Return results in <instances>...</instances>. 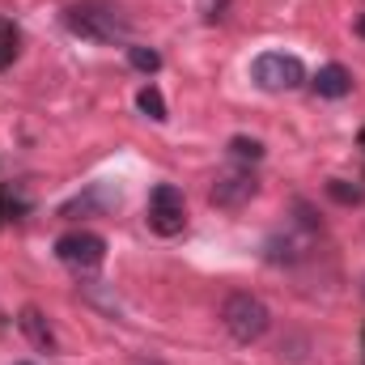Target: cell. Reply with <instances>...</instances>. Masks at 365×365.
<instances>
[{
	"label": "cell",
	"mask_w": 365,
	"mask_h": 365,
	"mask_svg": "<svg viewBox=\"0 0 365 365\" xmlns=\"http://www.w3.org/2000/svg\"><path fill=\"white\" fill-rule=\"evenodd\" d=\"M255 187L259 182L251 179L247 170H230V175H221V179L212 182V204L217 208H242L255 195Z\"/></svg>",
	"instance_id": "cell-6"
},
{
	"label": "cell",
	"mask_w": 365,
	"mask_h": 365,
	"mask_svg": "<svg viewBox=\"0 0 365 365\" xmlns=\"http://www.w3.org/2000/svg\"><path fill=\"white\" fill-rule=\"evenodd\" d=\"M128 60H132L140 73H158V68H162V56L149 51V47H128Z\"/></svg>",
	"instance_id": "cell-11"
},
{
	"label": "cell",
	"mask_w": 365,
	"mask_h": 365,
	"mask_svg": "<svg viewBox=\"0 0 365 365\" xmlns=\"http://www.w3.org/2000/svg\"><path fill=\"white\" fill-rule=\"evenodd\" d=\"M56 255L68 264V268H77V272H93V268H102V259H106V242L90 234V230H73V234H64L60 242H56Z\"/></svg>",
	"instance_id": "cell-4"
},
{
	"label": "cell",
	"mask_w": 365,
	"mask_h": 365,
	"mask_svg": "<svg viewBox=\"0 0 365 365\" xmlns=\"http://www.w3.org/2000/svg\"><path fill=\"white\" fill-rule=\"evenodd\" d=\"M13 56H17V26L0 17V68L13 64Z\"/></svg>",
	"instance_id": "cell-10"
},
{
	"label": "cell",
	"mask_w": 365,
	"mask_h": 365,
	"mask_svg": "<svg viewBox=\"0 0 365 365\" xmlns=\"http://www.w3.org/2000/svg\"><path fill=\"white\" fill-rule=\"evenodd\" d=\"M357 34L365 38V17H357Z\"/></svg>",
	"instance_id": "cell-13"
},
{
	"label": "cell",
	"mask_w": 365,
	"mask_h": 365,
	"mask_svg": "<svg viewBox=\"0 0 365 365\" xmlns=\"http://www.w3.org/2000/svg\"><path fill=\"white\" fill-rule=\"evenodd\" d=\"M64 21H68V30H73V34L93 38V43H115V38H123V21H119L110 9L77 4V9H68V13H64Z\"/></svg>",
	"instance_id": "cell-2"
},
{
	"label": "cell",
	"mask_w": 365,
	"mask_h": 365,
	"mask_svg": "<svg viewBox=\"0 0 365 365\" xmlns=\"http://www.w3.org/2000/svg\"><path fill=\"white\" fill-rule=\"evenodd\" d=\"M149 225L158 234H166V238L187 225V204H182V191L175 182H158L149 191Z\"/></svg>",
	"instance_id": "cell-3"
},
{
	"label": "cell",
	"mask_w": 365,
	"mask_h": 365,
	"mask_svg": "<svg viewBox=\"0 0 365 365\" xmlns=\"http://www.w3.org/2000/svg\"><path fill=\"white\" fill-rule=\"evenodd\" d=\"M251 77H255L264 90H293V86L306 81L302 64H297L293 56H284V51H268V56H259L255 68H251Z\"/></svg>",
	"instance_id": "cell-5"
},
{
	"label": "cell",
	"mask_w": 365,
	"mask_h": 365,
	"mask_svg": "<svg viewBox=\"0 0 365 365\" xmlns=\"http://www.w3.org/2000/svg\"><path fill=\"white\" fill-rule=\"evenodd\" d=\"M314 90L323 93V98H344V93L353 90V77H349V68H340V64H327V68H319V77H314Z\"/></svg>",
	"instance_id": "cell-8"
},
{
	"label": "cell",
	"mask_w": 365,
	"mask_h": 365,
	"mask_svg": "<svg viewBox=\"0 0 365 365\" xmlns=\"http://www.w3.org/2000/svg\"><path fill=\"white\" fill-rule=\"evenodd\" d=\"M136 106H140V110H145L149 119H158V123L166 119V102H162V93L153 90V86H145V90L136 93Z\"/></svg>",
	"instance_id": "cell-9"
},
{
	"label": "cell",
	"mask_w": 365,
	"mask_h": 365,
	"mask_svg": "<svg viewBox=\"0 0 365 365\" xmlns=\"http://www.w3.org/2000/svg\"><path fill=\"white\" fill-rule=\"evenodd\" d=\"M230 149H234V158H259V153H264V149H259V140H247V136L230 140Z\"/></svg>",
	"instance_id": "cell-12"
},
{
	"label": "cell",
	"mask_w": 365,
	"mask_h": 365,
	"mask_svg": "<svg viewBox=\"0 0 365 365\" xmlns=\"http://www.w3.org/2000/svg\"><path fill=\"white\" fill-rule=\"evenodd\" d=\"M17 323H21V331H26V340H30L34 349H43V353H56V331H51V323H47V314H43L38 306H26Z\"/></svg>",
	"instance_id": "cell-7"
},
{
	"label": "cell",
	"mask_w": 365,
	"mask_h": 365,
	"mask_svg": "<svg viewBox=\"0 0 365 365\" xmlns=\"http://www.w3.org/2000/svg\"><path fill=\"white\" fill-rule=\"evenodd\" d=\"M221 323H225V331L238 344H255L272 327V314H268V306L255 293H230L225 306H221Z\"/></svg>",
	"instance_id": "cell-1"
}]
</instances>
